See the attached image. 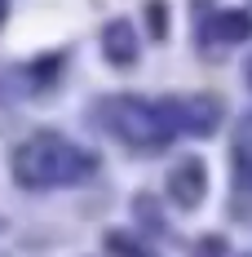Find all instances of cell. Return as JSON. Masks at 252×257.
<instances>
[{
  "label": "cell",
  "mask_w": 252,
  "mask_h": 257,
  "mask_svg": "<svg viewBox=\"0 0 252 257\" xmlns=\"http://www.w3.org/2000/svg\"><path fill=\"white\" fill-rule=\"evenodd\" d=\"M168 191H173V200H177V204H195V200L203 195V169L195 164V160H186V164H181V169L173 173Z\"/></svg>",
  "instance_id": "3"
},
{
  "label": "cell",
  "mask_w": 252,
  "mask_h": 257,
  "mask_svg": "<svg viewBox=\"0 0 252 257\" xmlns=\"http://www.w3.org/2000/svg\"><path fill=\"white\" fill-rule=\"evenodd\" d=\"M111 128H115V133H124L133 147H146V151H159V147H168V138H173V124H168V115H164L159 106L137 102V98L111 102Z\"/></svg>",
  "instance_id": "2"
},
{
  "label": "cell",
  "mask_w": 252,
  "mask_h": 257,
  "mask_svg": "<svg viewBox=\"0 0 252 257\" xmlns=\"http://www.w3.org/2000/svg\"><path fill=\"white\" fill-rule=\"evenodd\" d=\"M146 23H151L155 31H164V23H168V14H164V5H146Z\"/></svg>",
  "instance_id": "6"
},
{
  "label": "cell",
  "mask_w": 252,
  "mask_h": 257,
  "mask_svg": "<svg viewBox=\"0 0 252 257\" xmlns=\"http://www.w3.org/2000/svg\"><path fill=\"white\" fill-rule=\"evenodd\" d=\"M217 27L226 31L221 40H243V36H252V18H248V14H226Z\"/></svg>",
  "instance_id": "5"
},
{
  "label": "cell",
  "mask_w": 252,
  "mask_h": 257,
  "mask_svg": "<svg viewBox=\"0 0 252 257\" xmlns=\"http://www.w3.org/2000/svg\"><path fill=\"white\" fill-rule=\"evenodd\" d=\"M93 155L76 151L62 138H31L14 151V173L23 186H53V182H80L84 173H93Z\"/></svg>",
  "instance_id": "1"
},
{
  "label": "cell",
  "mask_w": 252,
  "mask_h": 257,
  "mask_svg": "<svg viewBox=\"0 0 252 257\" xmlns=\"http://www.w3.org/2000/svg\"><path fill=\"white\" fill-rule=\"evenodd\" d=\"M133 53H137L133 31H128L124 23H111L106 27V58H111V62H133Z\"/></svg>",
  "instance_id": "4"
}]
</instances>
